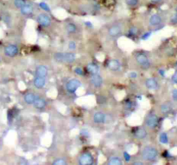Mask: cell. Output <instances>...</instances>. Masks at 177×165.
<instances>
[{"label":"cell","instance_id":"obj_4","mask_svg":"<svg viewBox=\"0 0 177 165\" xmlns=\"http://www.w3.org/2000/svg\"><path fill=\"white\" fill-rule=\"evenodd\" d=\"M36 21L40 25L44 26V27H48L51 23V18L48 15L45 14V13H41L37 16L36 17Z\"/></svg>","mask_w":177,"mask_h":165},{"label":"cell","instance_id":"obj_23","mask_svg":"<svg viewBox=\"0 0 177 165\" xmlns=\"http://www.w3.org/2000/svg\"><path fill=\"white\" fill-rule=\"evenodd\" d=\"M171 110V105L169 103H164L161 106V111L163 113H168Z\"/></svg>","mask_w":177,"mask_h":165},{"label":"cell","instance_id":"obj_35","mask_svg":"<svg viewBox=\"0 0 177 165\" xmlns=\"http://www.w3.org/2000/svg\"><path fill=\"white\" fill-rule=\"evenodd\" d=\"M172 96H173V99L175 100V101H177V89L173 90Z\"/></svg>","mask_w":177,"mask_h":165},{"label":"cell","instance_id":"obj_15","mask_svg":"<svg viewBox=\"0 0 177 165\" xmlns=\"http://www.w3.org/2000/svg\"><path fill=\"white\" fill-rule=\"evenodd\" d=\"M135 137L138 139H144L147 137V132L146 130L143 127H138L136 129V131L134 132Z\"/></svg>","mask_w":177,"mask_h":165},{"label":"cell","instance_id":"obj_12","mask_svg":"<svg viewBox=\"0 0 177 165\" xmlns=\"http://www.w3.org/2000/svg\"><path fill=\"white\" fill-rule=\"evenodd\" d=\"M36 76L38 77H45L48 76V68L45 66H39L36 67Z\"/></svg>","mask_w":177,"mask_h":165},{"label":"cell","instance_id":"obj_21","mask_svg":"<svg viewBox=\"0 0 177 165\" xmlns=\"http://www.w3.org/2000/svg\"><path fill=\"white\" fill-rule=\"evenodd\" d=\"M76 56L73 52H64V62L66 63H72L75 60Z\"/></svg>","mask_w":177,"mask_h":165},{"label":"cell","instance_id":"obj_1","mask_svg":"<svg viewBox=\"0 0 177 165\" xmlns=\"http://www.w3.org/2000/svg\"><path fill=\"white\" fill-rule=\"evenodd\" d=\"M142 156L144 160L154 161L157 158L158 151L152 146H146L142 151Z\"/></svg>","mask_w":177,"mask_h":165},{"label":"cell","instance_id":"obj_14","mask_svg":"<svg viewBox=\"0 0 177 165\" xmlns=\"http://www.w3.org/2000/svg\"><path fill=\"white\" fill-rule=\"evenodd\" d=\"M46 84V80L45 77H38L36 76L35 79H34V85L37 88V89H42L45 86Z\"/></svg>","mask_w":177,"mask_h":165},{"label":"cell","instance_id":"obj_30","mask_svg":"<svg viewBox=\"0 0 177 165\" xmlns=\"http://www.w3.org/2000/svg\"><path fill=\"white\" fill-rule=\"evenodd\" d=\"M39 6H40V7H41L43 9H44V10L48 11V12L50 11V8H49V6H48L47 4H45V3H40V4H39Z\"/></svg>","mask_w":177,"mask_h":165},{"label":"cell","instance_id":"obj_19","mask_svg":"<svg viewBox=\"0 0 177 165\" xmlns=\"http://www.w3.org/2000/svg\"><path fill=\"white\" fill-rule=\"evenodd\" d=\"M34 106L37 109H43L45 108V106H46V101L43 98H41V97H36V99L35 100V102H34Z\"/></svg>","mask_w":177,"mask_h":165},{"label":"cell","instance_id":"obj_5","mask_svg":"<svg viewBox=\"0 0 177 165\" xmlns=\"http://www.w3.org/2000/svg\"><path fill=\"white\" fill-rule=\"evenodd\" d=\"M136 60L140 66L142 67H144L145 69H147L150 66V63H149V60L148 57L146 56L145 54H143V53H139L136 56Z\"/></svg>","mask_w":177,"mask_h":165},{"label":"cell","instance_id":"obj_29","mask_svg":"<svg viewBox=\"0 0 177 165\" xmlns=\"http://www.w3.org/2000/svg\"><path fill=\"white\" fill-rule=\"evenodd\" d=\"M138 34V28L137 27H131V28L129 29V34L130 35H137Z\"/></svg>","mask_w":177,"mask_h":165},{"label":"cell","instance_id":"obj_18","mask_svg":"<svg viewBox=\"0 0 177 165\" xmlns=\"http://www.w3.org/2000/svg\"><path fill=\"white\" fill-rule=\"evenodd\" d=\"M162 23V18L161 16L157 14H154L150 16L149 18V24L151 26H157Z\"/></svg>","mask_w":177,"mask_h":165},{"label":"cell","instance_id":"obj_16","mask_svg":"<svg viewBox=\"0 0 177 165\" xmlns=\"http://www.w3.org/2000/svg\"><path fill=\"white\" fill-rule=\"evenodd\" d=\"M145 85H146V87L148 88L149 90H156L158 87L157 81L156 80V79H154V78H148L146 80V82H145Z\"/></svg>","mask_w":177,"mask_h":165},{"label":"cell","instance_id":"obj_6","mask_svg":"<svg viewBox=\"0 0 177 165\" xmlns=\"http://www.w3.org/2000/svg\"><path fill=\"white\" fill-rule=\"evenodd\" d=\"M158 124V117L155 113H150L146 119V125L149 128H155Z\"/></svg>","mask_w":177,"mask_h":165},{"label":"cell","instance_id":"obj_26","mask_svg":"<svg viewBox=\"0 0 177 165\" xmlns=\"http://www.w3.org/2000/svg\"><path fill=\"white\" fill-rule=\"evenodd\" d=\"M159 139H160V142H161L162 144H168V138L167 133H165V132L161 133Z\"/></svg>","mask_w":177,"mask_h":165},{"label":"cell","instance_id":"obj_3","mask_svg":"<svg viewBox=\"0 0 177 165\" xmlns=\"http://www.w3.org/2000/svg\"><path fill=\"white\" fill-rule=\"evenodd\" d=\"M79 163L81 165H91L93 163V156H92L91 153L86 152L83 153L79 157Z\"/></svg>","mask_w":177,"mask_h":165},{"label":"cell","instance_id":"obj_32","mask_svg":"<svg viewBox=\"0 0 177 165\" xmlns=\"http://www.w3.org/2000/svg\"><path fill=\"white\" fill-rule=\"evenodd\" d=\"M68 47H69V49L70 50H74L75 48H76V43L74 42V41H70V42L68 43Z\"/></svg>","mask_w":177,"mask_h":165},{"label":"cell","instance_id":"obj_24","mask_svg":"<svg viewBox=\"0 0 177 165\" xmlns=\"http://www.w3.org/2000/svg\"><path fill=\"white\" fill-rule=\"evenodd\" d=\"M55 59L59 63L64 62V52H56L55 54Z\"/></svg>","mask_w":177,"mask_h":165},{"label":"cell","instance_id":"obj_10","mask_svg":"<svg viewBox=\"0 0 177 165\" xmlns=\"http://www.w3.org/2000/svg\"><path fill=\"white\" fill-rule=\"evenodd\" d=\"M108 34L111 37H116L121 34V27L119 25H112L108 29Z\"/></svg>","mask_w":177,"mask_h":165},{"label":"cell","instance_id":"obj_33","mask_svg":"<svg viewBox=\"0 0 177 165\" xmlns=\"http://www.w3.org/2000/svg\"><path fill=\"white\" fill-rule=\"evenodd\" d=\"M124 157H125V160L126 161V162H129V161L130 160V158H131L130 155L127 151H125V152H124Z\"/></svg>","mask_w":177,"mask_h":165},{"label":"cell","instance_id":"obj_8","mask_svg":"<svg viewBox=\"0 0 177 165\" xmlns=\"http://www.w3.org/2000/svg\"><path fill=\"white\" fill-rule=\"evenodd\" d=\"M107 66H108V69L111 71H119L121 68V64L117 59H111L107 63Z\"/></svg>","mask_w":177,"mask_h":165},{"label":"cell","instance_id":"obj_7","mask_svg":"<svg viewBox=\"0 0 177 165\" xmlns=\"http://www.w3.org/2000/svg\"><path fill=\"white\" fill-rule=\"evenodd\" d=\"M18 52V47L16 45L10 44L5 48V54L8 57H15Z\"/></svg>","mask_w":177,"mask_h":165},{"label":"cell","instance_id":"obj_43","mask_svg":"<svg viewBox=\"0 0 177 165\" xmlns=\"http://www.w3.org/2000/svg\"><path fill=\"white\" fill-rule=\"evenodd\" d=\"M86 26H90V27H92V24L90 23H86Z\"/></svg>","mask_w":177,"mask_h":165},{"label":"cell","instance_id":"obj_37","mask_svg":"<svg viewBox=\"0 0 177 165\" xmlns=\"http://www.w3.org/2000/svg\"><path fill=\"white\" fill-rule=\"evenodd\" d=\"M74 72L78 74V75H82L83 74V71H82L81 68H76L75 70H74Z\"/></svg>","mask_w":177,"mask_h":165},{"label":"cell","instance_id":"obj_20","mask_svg":"<svg viewBox=\"0 0 177 165\" xmlns=\"http://www.w3.org/2000/svg\"><path fill=\"white\" fill-rule=\"evenodd\" d=\"M86 70L89 73H91L92 75L93 74H97L99 73V71H100V67L97 66L96 64H93V63H90L88 64L87 66H86Z\"/></svg>","mask_w":177,"mask_h":165},{"label":"cell","instance_id":"obj_34","mask_svg":"<svg viewBox=\"0 0 177 165\" xmlns=\"http://www.w3.org/2000/svg\"><path fill=\"white\" fill-rule=\"evenodd\" d=\"M129 77L130 78H137V73L135 72V71H131L129 73Z\"/></svg>","mask_w":177,"mask_h":165},{"label":"cell","instance_id":"obj_9","mask_svg":"<svg viewBox=\"0 0 177 165\" xmlns=\"http://www.w3.org/2000/svg\"><path fill=\"white\" fill-rule=\"evenodd\" d=\"M91 83L93 85L94 87H100L102 84H103V78L101 77V76L97 73V74H93L91 77Z\"/></svg>","mask_w":177,"mask_h":165},{"label":"cell","instance_id":"obj_2","mask_svg":"<svg viewBox=\"0 0 177 165\" xmlns=\"http://www.w3.org/2000/svg\"><path fill=\"white\" fill-rule=\"evenodd\" d=\"M81 81L77 79V78H73V79L67 82L66 89L69 93H74L78 90V88L81 87Z\"/></svg>","mask_w":177,"mask_h":165},{"label":"cell","instance_id":"obj_38","mask_svg":"<svg viewBox=\"0 0 177 165\" xmlns=\"http://www.w3.org/2000/svg\"><path fill=\"white\" fill-rule=\"evenodd\" d=\"M172 81L175 84H177V71L175 72V74L172 76Z\"/></svg>","mask_w":177,"mask_h":165},{"label":"cell","instance_id":"obj_25","mask_svg":"<svg viewBox=\"0 0 177 165\" xmlns=\"http://www.w3.org/2000/svg\"><path fill=\"white\" fill-rule=\"evenodd\" d=\"M66 28H67V32H69V33H74V32H76L77 30L76 25L73 23H68Z\"/></svg>","mask_w":177,"mask_h":165},{"label":"cell","instance_id":"obj_44","mask_svg":"<svg viewBox=\"0 0 177 165\" xmlns=\"http://www.w3.org/2000/svg\"><path fill=\"white\" fill-rule=\"evenodd\" d=\"M175 12H176V13H177V7H176V9H175Z\"/></svg>","mask_w":177,"mask_h":165},{"label":"cell","instance_id":"obj_41","mask_svg":"<svg viewBox=\"0 0 177 165\" xmlns=\"http://www.w3.org/2000/svg\"><path fill=\"white\" fill-rule=\"evenodd\" d=\"M152 2H154V3H159V2H161L162 0H151Z\"/></svg>","mask_w":177,"mask_h":165},{"label":"cell","instance_id":"obj_27","mask_svg":"<svg viewBox=\"0 0 177 165\" xmlns=\"http://www.w3.org/2000/svg\"><path fill=\"white\" fill-rule=\"evenodd\" d=\"M54 165H66L67 162L64 160L63 158H57L56 160H55L53 162Z\"/></svg>","mask_w":177,"mask_h":165},{"label":"cell","instance_id":"obj_28","mask_svg":"<svg viewBox=\"0 0 177 165\" xmlns=\"http://www.w3.org/2000/svg\"><path fill=\"white\" fill-rule=\"evenodd\" d=\"M25 3H26V2H25L24 0H15L14 2L15 6H16L17 8H18V9H21V8L24 6Z\"/></svg>","mask_w":177,"mask_h":165},{"label":"cell","instance_id":"obj_36","mask_svg":"<svg viewBox=\"0 0 177 165\" xmlns=\"http://www.w3.org/2000/svg\"><path fill=\"white\" fill-rule=\"evenodd\" d=\"M151 36V33L150 32H148V33H146V34H144V35L142 36V39L143 40H147L149 37H150Z\"/></svg>","mask_w":177,"mask_h":165},{"label":"cell","instance_id":"obj_17","mask_svg":"<svg viewBox=\"0 0 177 165\" xmlns=\"http://www.w3.org/2000/svg\"><path fill=\"white\" fill-rule=\"evenodd\" d=\"M36 94H34L32 92H29V93H27V94L24 95V102H26L27 104H29V105H31V104L34 103V102H35V100L36 99Z\"/></svg>","mask_w":177,"mask_h":165},{"label":"cell","instance_id":"obj_11","mask_svg":"<svg viewBox=\"0 0 177 165\" xmlns=\"http://www.w3.org/2000/svg\"><path fill=\"white\" fill-rule=\"evenodd\" d=\"M21 13L23 15H25V16H28V15L32 14L34 10V7L33 5L29 3H25L24 5L21 8Z\"/></svg>","mask_w":177,"mask_h":165},{"label":"cell","instance_id":"obj_40","mask_svg":"<svg viewBox=\"0 0 177 165\" xmlns=\"http://www.w3.org/2000/svg\"><path fill=\"white\" fill-rule=\"evenodd\" d=\"M133 164L134 165H143L144 164V163H143V162H134V163H133Z\"/></svg>","mask_w":177,"mask_h":165},{"label":"cell","instance_id":"obj_22","mask_svg":"<svg viewBox=\"0 0 177 165\" xmlns=\"http://www.w3.org/2000/svg\"><path fill=\"white\" fill-rule=\"evenodd\" d=\"M123 162L118 156H112L111 157L110 160L108 161V164L109 165H122Z\"/></svg>","mask_w":177,"mask_h":165},{"label":"cell","instance_id":"obj_13","mask_svg":"<svg viewBox=\"0 0 177 165\" xmlns=\"http://www.w3.org/2000/svg\"><path fill=\"white\" fill-rule=\"evenodd\" d=\"M106 116L102 112H97L93 114V121L97 124H102L105 121Z\"/></svg>","mask_w":177,"mask_h":165},{"label":"cell","instance_id":"obj_42","mask_svg":"<svg viewBox=\"0 0 177 165\" xmlns=\"http://www.w3.org/2000/svg\"><path fill=\"white\" fill-rule=\"evenodd\" d=\"M159 72H160V73L162 74V76H163V77H164V72H163V71H162V70H161V71H159Z\"/></svg>","mask_w":177,"mask_h":165},{"label":"cell","instance_id":"obj_31","mask_svg":"<svg viewBox=\"0 0 177 165\" xmlns=\"http://www.w3.org/2000/svg\"><path fill=\"white\" fill-rule=\"evenodd\" d=\"M126 4L129 6H135L138 4V0H126Z\"/></svg>","mask_w":177,"mask_h":165},{"label":"cell","instance_id":"obj_39","mask_svg":"<svg viewBox=\"0 0 177 165\" xmlns=\"http://www.w3.org/2000/svg\"><path fill=\"white\" fill-rule=\"evenodd\" d=\"M171 23L174 24L177 23V13L176 14H175V16L172 17V19H171Z\"/></svg>","mask_w":177,"mask_h":165}]
</instances>
